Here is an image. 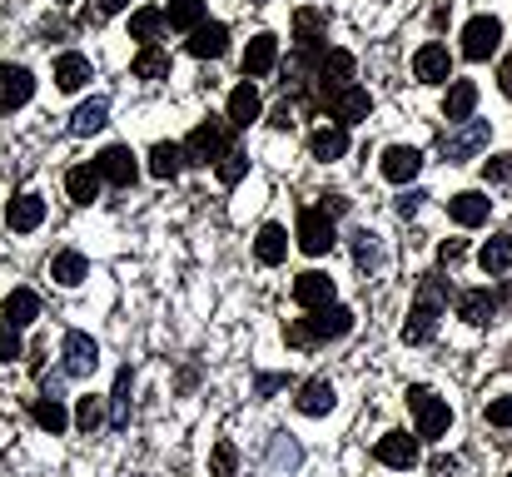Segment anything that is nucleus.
Listing matches in <instances>:
<instances>
[{"label":"nucleus","instance_id":"obj_1","mask_svg":"<svg viewBox=\"0 0 512 477\" xmlns=\"http://www.w3.org/2000/svg\"><path fill=\"white\" fill-rule=\"evenodd\" d=\"M353 309L343 304H324V309H309V318H289L284 323V338L294 348H319V343H334V338H348L353 333Z\"/></svg>","mask_w":512,"mask_h":477},{"label":"nucleus","instance_id":"obj_2","mask_svg":"<svg viewBox=\"0 0 512 477\" xmlns=\"http://www.w3.org/2000/svg\"><path fill=\"white\" fill-rule=\"evenodd\" d=\"M408 408H413V418H418V438H428V443H438V438L453 428V408H448L433 388H423V383L408 388Z\"/></svg>","mask_w":512,"mask_h":477},{"label":"nucleus","instance_id":"obj_3","mask_svg":"<svg viewBox=\"0 0 512 477\" xmlns=\"http://www.w3.org/2000/svg\"><path fill=\"white\" fill-rule=\"evenodd\" d=\"M488 140H493V125H488V120H463V125L443 130L438 150H443L448 164H468V159H478L488 150Z\"/></svg>","mask_w":512,"mask_h":477},{"label":"nucleus","instance_id":"obj_4","mask_svg":"<svg viewBox=\"0 0 512 477\" xmlns=\"http://www.w3.org/2000/svg\"><path fill=\"white\" fill-rule=\"evenodd\" d=\"M234 145H229V125L224 120H199L194 130H189V140H184V164H219V159L229 155Z\"/></svg>","mask_w":512,"mask_h":477},{"label":"nucleus","instance_id":"obj_5","mask_svg":"<svg viewBox=\"0 0 512 477\" xmlns=\"http://www.w3.org/2000/svg\"><path fill=\"white\" fill-rule=\"evenodd\" d=\"M294 239H299V249H304L309 259H324V254L339 244L334 214H324V209H304V214H299V229H294Z\"/></svg>","mask_w":512,"mask_h":477},{"label":"nucleus","instance_id":"obj_6","mask_svg":"<svg viewBox=\"0 0 512 477\" xmlns=\"http://www.w3.org/2000/svg\"><path fill=\"white\" fill-rule=\"evenodd\" d=\"M498 45H503V20L498 15H473L468 25H463V55L478 65V60H488V55H498Z\"/></svg>","mask_w":512,"mask_h":477},{"label":"nucleus","instance_id":"obj_7","mask_svg":"<svg viewBox=\"0 0 512 477\" xmlns=\"http://www.w3.org/2000/svg\"><path fill=\"white\" fill-rule=\"evenodd\" d=\"M60 358H65V373H70V378H90V373L100 368V343H95L90 333L70 328L65 343H60Z\"/></svg>","mask_w":512,"mask_h":477},{"label":"nucleus","instance_id":"obj_8","mask_svg":"<svg viewBox=\"0 0 512 477\" xmlns=\"http://www.w3.org/2000/svg\"><path fill=\"white\" fill-rule=\"evenodd\" d=\"M95 169H100V179L115 184V189H130V184L140 179V164H135V150H130V145H105V150L95 155Z\"/></svg>","mask_w":512,"mask_h":477},{"label":"nucleus","instance_id":"obj_9","mask_svg":"<svg viewBox=\"0 0 512 477\" xmlns=\"http://www.w3.org/2000/svg\"><path fill=\"white\" fill-rule=\"evenodd\" d=\"M413 75H418L423 85H448V80H453V50L438 45V40L418 45V55H413Z\"/></svg>","mask_w":512,"mask_h":477},{"label":"nucleus","instance_id":"obj_10","mask_svg":"<svg viewBox=\"0 0 512 477\" xmlns=\"http://www.w3.org/2000/svg\"><path fill=\"white\" fill-rule=\"evenodd\" d=\"M30 95H35V75L25 65H0V115L25 110Z\"/></svg>","mask_w":512,"mask_h":477},{"label":"nucleus","instance_id":"obj_11","mask_svg":"<svg viewBox=\"0 0 512 477\" xmlns=\"http://www.w3.org/2000/svg\"><path fill=\"white\" fill-rule=\"evenodd\" d=\"M373 458H378L383 468H398V473H408V468L418 463V433H413V438H408L403 428L383 433V438H378V448H373Z\"/></svg>","mask_w":512,"mask_h":477},{"label":"nucleus","instance_id":"obj_12","mask_svg":"<svg viewBox=\"0 0 512 477\" xmlns=\"http://www.w3.org/2000/svg\"><path fill=\"white\" fill-rule=\"evenodd\" d=\"M353 70H358V60L348 55V50H324L319 55V70H314V80H319V90H324V100L343 90L348 80H353Z\"/></svg>","mask_w":512,"mask_h":477},{"label":"nucleus","instance_id":"obj_13","mask_svg":"<svg viewBox=\"0 0 512 477\" xmlns=\"http://www.w3.org/2000/svg\"><path fill=\"white\" fill-rule=\"evenodd\" d=\"M324 40H329V10H299L294 15V45L309 50V55H324Z\"/></svg>","mask_w":512,"mask_h":477},{"label":"nucleus","instance_id":"obj_14","mask_svg":"<svg viewBox=\"0 0 512 477\" xmlns=\"http://www.w3.org/2000/svg\"><path fill=\"white\" fill-rule=\"evenodd\" d=\"M5 224H10L15 234H35V229L45 224V199H40L35 189H25V194H15V199L5 204Z\"/></svg>","mask_w":512,"mask_h":477},{"label":"nucleus","instance_id":"obj_15","mask_svg":"<svg viewBox=\"0 0 512 477\" xmlns=\"http://www.w3.org/2000/svg\"><path fill=\"white\" fill-rule=\"evenodd\" d=\"M329 110H334V120L339 125H363L368 115H373V95L368 90H358V85H343L329 95Z\"/></svg>","mask_w":512,"mask_h":477},{"label":"nucleus","instance_id":"obj_16","mask_svg":"<svg viewBox=\"0 0 512 477\" xmlns=\"http://www.w3.org/2000/svg\"><path fill=\"white\" fill-rule=\"evenodd\" d=\"M448 214H453V224H463V229H478V224H488V214H493V199H488L483 189H463V194H453V199H448Z\"/></svg>","mask_w":512,"mask_h":477},{"label":"nucleus","instance_id":"obj_17","mask_svg":"<svg viewBox=\"0 0 512 477\" xmlns=\"http://www.w3.org/2000/svg\"><path fill=\"white\" fill-rule=\"evenodd\" d=\"M334 294H339V284L329 274H319V269H309V274L294 279V304L299 309H324V304H334Z\"/></svg>","mask_w":512,"mask_h":477},{"label":"nucleus","instance_id":"obj_18","mask_svg":"<svg viewBox=\"0 0 512 477\" xmlns=\"http://www.w3.org/2000/svg\"><path fill=\"white\" fill-rule=\"evenodd\" d=\"M378 169H383V179H388V184H408V179H418L423 155H418L413 145H388L383 159H378Z\"/></svg>","mask_w":512,"mask_h":477},{"label":"nucleus","instance_id":"obj_19","mask_svg":"<svg viewBox=\"0 0 512 477\" xmlns=\"http://www.w3.org/2000/svg\"><path fill=\"white\" fill-rule=\"evenodd\" d=\"M229 50V25L224 20H204L199 30H189V55L194 60H219Z\"/></svg>","mask_w":512,"mask_h":477},{"label":"nucleus","instance_id":"obj_20","mask_svg":"<svg viewBox=\"0 0 512 477\" xmlns=\"http://www.w3.org/2000/svg\"><path fill=\"white\" fill-rule=\"evenodd\" d=\"M274 65H279V35L259 30V35L249 40V50H244V80H259V75H269Z\"/></svg>","mask_w":512,"mask_h":477},{"label":"nucleus","instance_id":"obj_21","mask_svg":"<svg viewBox=\"0 0 512 477\" xmlns=\"http://www.w3.org/2000/svg\"><path fill=\"white\" fill-rule=\"evenodd\" d=\"M334 403H339V393H334V383H329V378H309V383H299L294 408H299L304 418H324Z\"/></svg>","mask_w":512,"mask_h":477},{"label":"nucleus","instance_id":"obj_22","mask_svg":"<svg viewBox=\"0 0 512 477\" xmlns=\"http://www.w3.org/2000/svg\"><path fill=\"white\" fill-rule=\"evenodd\" d=\"M259 115H264V100H259L254 80L234 85V95H229V125H234V130H249V125H254Z\"/></svg>","mask_w":512,"mask_h":477},{"label":"nucleus","instance_id":"obj_23","mask_svg":"<svg viewBox=\"0 0 512 477\" xmlns=\"http://www.w3.org/2000/svg\"><path fill=\"white\" fill-rule=\"evenodd\" d=\"M438 318H443V309H438V304L418 299V304L408 309V318H403V343H428V338L438 333Z\"/></svg>","mask_w":512,"mask_h":477},{"label":"nucleus","instance_id":"obj_24","mask_svg":"<svg viewBox=\"0 0 512 477\" xmlns=\"http://www.w3.org/2000/svg\"><path fill=\"white\" fill-rule=\"evenodd\" d=\"M458 318L473 323V328L493 323V318H498V294H488V289H463V294H458Z\"/></svg>","mask_w":512,"mask_h":477},{"label":"nucleus","instance_id":"obj_25","mask_svg":"<svg viewBox=\"0 0 512 477\" xmlns=\"http://www.w3.org/2000/svg\"><path fill=\"white\" fill-rule=\"evenodd\" d=\"M35 318H40V294H35V289H10V294H5V304H0V323L25 328V323H35Z\"/></svg>","mask_w":512,"mask_h":477},{"label":"nucleus","instance_id":"obj_26","mask_svg":"<svg viewBox=\"0 0 512 477\" xmlns=\"http://www.w3.org/2000/svg\"><path fill=\"white\" fill-rule=\"evenodd\" d=\"M473 110H478V85H473V80H453L448 95H443V115H448V125L473 120Z\"/></svg>","mask_w":512,"mask_h":477},{"label":"nucleus","instance_id":"obj_27","mask_svg":"<svg viewBox=\"0 0 512 477\" xmlns=\"http://www.w3.org/2000/svg\"><path fill=\"white\" fill-rule=\"evenodd\" d=\"M50 279H55L60 289H75V284L90 279V259H85L80 249H60V254L50 259Z\"/></svg>","mask_w":512,"mask_h":477},{"label":"nucleus","instance_id":"obj_28","mask_svg":"<svg viewBox=\"0 0 512 477\" xmlns=\"http://www.w3.org/2000/svg\"><path fill=\"white\" fill-rule=\"evenodd\" d=\"M30 418H35V428L50 433V438H60V433L70 428V413H65V403H60L55 393H40V398L30 403Z\"/></svg>","mask_w":512,"mask_h":477},{"label":"nucleus","instance_id":"obj_29","mask_svg":"<svg viewBox=\"0 0 512 477\" xmlns=\"http://www.w3.org/2000/svg\"><path fill=\"white\" fill-rule=\"evenodd\" d=\"M55 85H60L65 95L85 90V85H90V60H85L80 50H65V55L55 60Z\"/></svg>","mask_w":512,"mask_h":477},{"label":"nucleus","instance_id":"obj_30","mask_svg":"<svg viewBox=\"0 0 512 477\" xmlns=\"http://www.w3.org/2000/svg\"><path fill=\"white\" fill-rule=\"evenodd\" d=\"M309 155L324 159V164L343 159L348 155V125H324V130H314V135H309Z\"/></svg>","mask_w":512,"mask_h":477},{"label":"nucleus","instance_id":"obj_31","mask_svg":"<svg viewBox=\"0 0 512 477\" xmlns=\"http://www.w3.org/2000/svg\"><path fill=\"white\" fill-rule=\"evenodd\" d=\"M105 120H110V100L105 95H95V100H85L75 115H70V135H95V130H105Z\"/></svg>","mask_w":512,"mask_h":477},{"label":"nucleus","instance_id":"obj_32","mask_svg":"<svg viewBox=\"0 0 512 477\" xmlns=\"http://www.w3.org/2000/svg\"><path fill=\"white\" fill-rule=\"evenodd\" d=\"M100 184H105V179H100L95 164H75V169L65 174V189H70L75 204H95V199H100Z\"/></svg>","mask_w":512,"mask_h":477},{"label":"nucleus","instance_id":"obj_33","mask_svg":"<svg viewBox=\"0 0 512 477\" xmlns=\"http://www.w3.org/2000/svg\"><path fill=\"white\" fill-rule=\"evenodd\" d=\"M254 254H259V264H284V254H289V229H284V224H264V229L254 234Z\"/></svg>","mask_w":512,"mask_h":477},{"label":"nucleus","instance_id":"obj_34","mask_svg":"<svg viewBox=\"0 0 512 477\" xmlns=\"http://www.w3.org/2000/svg\"><path fill=\"white\" fill-rule=\"evenodd\" d=\"M478 264H483V274H508L512 269V234H493V239L478 249Z\"/></svg>","mask_w":512,"mask_h":477},{"label":"nucleus","instance_id":"obj_35","mask_svg":"<svg viewBox=\"0 0 512 477\" xmlns=\"http://www.w3.org/2000/svg\"><path fill=\"white\" fill-rule=\"evenodd\" d=\"M179 169H184V145H170V140H160L155 150H150V174L155 179H179Z\"/></svg>","mask_w":512,"mask_h":477},{"label":"nucleus","instance_id":"obj_36","mask_svg":"<svg viewBox=\"0 0 512 477\" xmlns=\"http://www.w3.org/2000/svg\"><path fill=\"white\" fill-rule=\"evenodd\" d=\"M130 70H135V80H170V55L160 45H140Z\"/></svg>","mask_w":512,"mask_h":477},{"label":"nucleus","instance_id":"obj_37","mask_svg":"<svg viewBox=\"0 0 512 477\" xmlns=\"http://www.w3.org/2000/svg\"><path fill=\"white\" fill-rule=\"evenodd\" d=\"M130 388H135V373L120 368L115 373V393H110V428H125L130 423Z\"/></svg>","mask_w":512,"mask_h":477},{"label":"nucleus","instance_id":"obj_38","mask_svg":"<svg viewBox=\"0 0 512 477\" xmlns=\"http://www.w3.org/2000/svg\"><path fill=\"white\" fill-rule=\"evenodd\" d=\"M165 25H170V20H165V10H155V5H140V10L130 15V35L145 40V45H155V35H160Z\"/></svg>","mask_w":512,"mask_h":477},{"label":"nucleus","instance_id":"obj_39","mask_svg":"<svg viewBox=\"0 0 512 477\" xmlns=\"http://www.w3.org/2000/svg\"><path fill=\"white\" fill-rule=\"evenodd\" d=\"M165 20H170V30H199L204 25V0H170Z\"/></svg>","mask_w":512,"mask_h":477},{"label":"nucleus","instance_id":"obj_40","mask_svg":"<svg viewBox=\"0 0 512 477\" xmlns=\"http://www.w3.org/2000/svg\"><path fill=\"white\" fill-rule=\"evenodd\" d=\"M100 423H105V398L85 393V398L75 403V428H80V433H95Z\"/></svg>","mask_w":512,"mask_h":477},{"label":"nucleus","instance_id":"obj_41","mask_svg":"<svg viewBox=\"0 0 512 477\" xmlns=\"http://www.w3.org/2000/svg\"><path fill=\"white\" fill-rule=\"evenodd\" d=\"M209 473L214 477H239V448H234V443H214V453H209Z\"/></svg>","mask_w":512,"mask_h":477},{"label":"nucleus","instance_id":"obj_42","mask_svg":"<svg viewBox=\"0 0 512 477\" xmlns=\"http://www.w3.org/2000/svg\"><path fill=\"white\" fill-rule=\"evenodd\" d=\"M353 264H358V269H373V264H378V234H373V229H358V234H353Z\"/></svg>","mask_w":512,"mask_h":477},{"label":"nucleus","instance_id":"obj_43","mask_svg":"<svg viewBox=\"0 0 512 477\" xmlns=\"http://www.w3.org/2000/svg\"><path fill=\"white\" fill-rule=\"evenodd\" d=\"M214 174H219V184H239V179L249 174V155H244V150H229V155L214 164Z\"/></svg>","mask_w":512,"mask_h":477},{"label":"nucleus","instance_id":"obj_44","mask_svg":"<svg viewBox=\"0 0 512 477\" xmlns=\"http://www.w3.org/2000/svg\"><path fill=\"white\" fill-rule=\"evenodd\" d=\"M448 279H438V274H423V284H418V299H428V304H438V309H448Z\"/></svg>","mask_w":512,"mask_h":477},{"label":"nucleus","instance_id":"obj_45","mask_svg":"<svg viewBox=\"0 0 512 477\" xmlns=\"http://www.w3.org/2000/svg\"><path fill=\"white\" fill-rule=\"evenodd\" d=\"M294 468H299V448L279 433V438H274V473H294Z\"/></svg>","mask_w":512,"mask_h":477},{"label":"nucleus","instance_id":"obj_46","mask_svg":"<svg viewBox=\"0 0 512 477\" xmlns=\"http://www.w3.org/2000/svg\"><path fill=\"white\" fill-rule=\"evenodd\" d=\"M483 179H488V184H512V155L483 159Z\"/></svg>","mask_w":512,"mask_h":477},{"label":"nucleus","instance_id":"obj_47","mask_svg":"<svg viewBox=\"0 0 512 477\" xmlns=\"http://www.w3.org/2000/svg\"><path fill=\"white\" fill-rule=\"evenodd\" d=\"M10 358H25V343H20V328L0 323V363H10Z\"/></svg>","mask_w":512,"mask_h":477},{"label":"nucleus","instance_id":"obj_48","mask_svg":"<svg viewBox=\"0 0 512 477\" xmlns=\"http://www.w3.org/2000/svg\"><path fill=\"white\" fill-rule=\"evenodd\" d=\"M488 423H493V428H512V393L488 398Z\"/></svg>","mask_w":512,"mask_h":477},{"label":"nucleus","instance_id":"obj_49","mask_svg":"<svg viewBox=\"0 0 512 477\" xmlns=\"http://www.w3.org/2000/svg\"><path fill=\"white\" fill-rule=\"evenodd\" d=\"M463 254H468V244H463V239H443V244H438V264H443V269L463 264Z\"/></svg>","mask_w":512,"mask_h":477},{"label":"nucleus","instance_id":"obj_50","mask_svg":"<svg viewBox=\"0 0 512 477\" xmlns=\"http://www.w3.org/2000/svg\"><path fill=\"white\" fill-rule=\"evenodd\" d=\"M279 388H289V373H259L254 398H269V393H279Z\"/></svg>","mask_w":512,"mask_h":477},{"label":"nucleus","instance_id":"obj_51","mask_svg":"<svg viewBox=\"0 0 512 477\" xmlns=\"http://www.w3.org/2000/svg\"><path fill=\"white\" fill-rule=\"evenodd\" d=\"M458 468H463V463H458L453 453H438V458L428 463V473H433V477H458Z\"/></svg>","mask_w":512,"mask_h":477},{"label":"nucleus","instance_id":"obj_52","mask_svg":"<svg viewBox=\"0 0 512 477\" xmlns=\"http://www.w3.org/2000/svg\"><path fill=\"white\" fill-rule=\"evenodd\" d=\"M269 125H274V130H294V105L284 100V105H279V110L269 115Z\"/></svg>","mask_w":512,"mask_h":477},{"label":"nucleus","instance_id":"obj_53","mask_svg":"<svg viewBox=\"0 0 512 477\" xmlns=\"http://www.w3.org/2000/svg\"><path fill=\"white\" fill-rule=\"evenodd\" d=\"M423 199H428V194H418V189H408V194L398 199V214H403V219H408V214H418V204H423Z\"/></svg>","mask_w":512,"mask_h":477},{"label":"nucleus","instance_id":"obj_54","mask_svg":"<svg viewBox=\"0 0 512 477\" xmlns=\"http://www.w3.org/2000/svg\"><path fill=\"white\" fill-rule=\"evenodd\" d=\"M319 209H324V214H334V219H339L343 209H348V199H343V194H324V204H319Z\"/></svg>","mask_w":512,"mask_h":477},{"label":"nucleus","instance_id":"obj_55","mask_svg":"<svg viewBox=\"0 0 512 477\" xmlns=\"http://www.w3.org/2000/svg\"><path fill=\"white\" fill-rule=\"evenodd\" d=\"M125 5H130V0H95V10H100V15H120Z\"/></svg>","mask_w":512,"mask_h":477},{"label":"nucleus","instance_id":"obj_56","mask_svg":"<svg viewBox=\"0 0 512 477\" xmlns=\"http://www.w3.org/2000/svg\"><path fill=\"white\" fill-rule=\"evenodd\" d=\"M498 80H503V95H512V60L503 65V70H498Z\"/></svg>","mask_w":512,"mask_h":477},{"label":"nucleus","instance_id":"obj_57","mask_svg":"<svg viewBox=\"0 0 512 477\" xmlns=\"http://www.w3.org/2000/svg\"><path fill=\"white\" fill-rule=\"evenodd\" d=\"M249 5H264V0H249Z\"/></svg>","mask_w":512,"mask_h":477},{"label":"nucleus","instance_id":"obj_58","mask_svg":"<svg viewBox=\"0 0 512 477\" xmlns=\"http://www.w3.org/2000/svg\"><path fill=\"white\" fill-rule=\"evenodd\" d=\"M508 477H512V473H508Z\"/></svg>","mask_w":512,"mask_h":477}]
</instances>
